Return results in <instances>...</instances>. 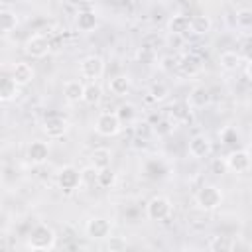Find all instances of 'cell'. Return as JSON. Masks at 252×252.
<instances>
[{
  "mask_svg": "<svg viewBox=\"0 0 252 252\" xmlns=\"http://www.w3.org/2000/svg\"><path fill=\"white\" fill-rule=\"evenodd\" d=\"M236 20H238V24H242V26H250V24H252V10H240V12L236 14Z\"/></svg>",
  "mask_w": 252,
  "mask_h": 252,
  "instance_id": "obj_37",
  "label": "cell"
},
{
  "mask_svg": "<svg viewBox=\"0 0 252 252\" xmlns=\"http://www.w3.org/2000/svg\"><path fill=\"white\" fill-rule=\"evenodd\" d=\"M213 152V144L209 140V136L205 134H195L191 140H189V156L195 158V159H205L209 158Z\"/></svg>",
  "mask_w": 252,
  "mask_h": 252,
  "instance_id": "obj_11",
  "label": "cell"
},
{
  "mask_svg": "<svg viewBox=\"0 0 252 252\" xmlns=\"http://www.w3.org/2000/svg\"><path fill=\"white\" fill-rule=\"evenodd\" d=\"M201 69H203V63H201V59L197 55L187 53V55L179 57V71L185 77H195V75L201 73Z\"/></svg>",
  "mask_w": 252,
  "mask_h": 252,
  "instance_id": "obj_16",
  "label": "cell"
},
{
  "mask_svg": "<svg viewBox=\"0 0 252 252\" xmlns=\"http://www.w3.org/2000/svg\"><path fill=\"white\" fill-rule=\"evenodd\" d=\"M18 26V16L14 10H10L8 6H2L0 8V28L4 33H10L12 30H16Z\"/></svg>",
  "mask_w": 252,
  "mask_h": 252,
  "instance_id": "obj_24",
  "label": "cell"
},
{
  "mask_svg": "<svg viewBox=\"0 0 252 252\" xmlns=\"http://www.w3.org/2000/svg\"><path fill=\"white\" fill-rule=\"evenodd\" d=\"M100 98H102V87L98 83H87L85 85V98H83V102L94 106V104L100 102Z\"/></svg>",
  "mask_w": 252,
  "mask_h": 252,
  "instance_id": "obj_26",
  "label": "cell"
},
{
  "mask_svg": "<svg viewBox=\"0 0 252 252\" xmlns=\"http://www.w3.org/2000/svg\"><path fill=\"white\" fill-rule=\"evenodd\" d=\"M55 181H57V187L61 191L71 193L77 187H81V171L75 165H63V167H59V171L55 175Z\"/></svg>",
  "mask_w": 252,
  "mask_h": 252,
  "instance_id": "obj_6",
  "label": "cell"
},
{
  "mask_svg": "<svg viewBox=\"0 0 252 252\" xmlns=\"http://www.w3.org/2000/svg\"><path fill=\"white\" fill-rule=\"evenodd\" d=\"M108 89L114 96H126L132 89V81H130L128 75H116L108 81Z\"/></svg>",
  "mask_w": 252,
  "mask_h": 252,
  "instance_id": "obj_19",
  "label": "cell"
},
{
  "mask_svg": "<svg viewBox=\"0 0 252 252\" xmlns=\"http://www.w3.org/2000/svg\"><path fill=\"white\" fill-rule=\"evenodd\" d=\"M79 73L89 83H96L104 75V59L100 55H87L79 63Z\"/></svg>",
  "mask_w": 252,
  "mask_h": 252,
  "instance_id": "obj_3",
  "label": "cell"
},
{
  "mask_svg": "<svg viewBox=\"0 0 252 252\" xmlns=\"http://www.w3.org/2000/svg\"><path fill=\"white\" fill-rule=\"evenodd\" d=\"M195 203L201 211H215L222 203V191L217 185H203L195 195Z\"/></svg>",
  "mask_w": 252,
  "mask_h": 252,
  "instance_id": "obj_2",
  "label": "cell"
},
{
  "mask_svg": "<svg viewBox=\"0 0 252 252\" xmlns=\"http://www.w3.org/2000/svg\"><path fill=\"white\" fill-rule=\"evenodd\" d=\"M226 165L230 171L234 173H244L250 169L252 165V156L248 150H232L228 156H226Z\"/></svg>",
  "mask_w": 252,
  "mask_h": 252,
  "instance_id": "obj_10",
  "label": "cell"
},
{
  "mask_svg": "<svg viewBox=\"0 0 252 252\" xmlns=\"http://www.w3.org/2000/svg\"><path fill=\"white\" fill-rule=\"evenodd\" d=\"M211 169H213V173H217V175H222V173L228 169V165H226V159H220V158H213V161H211Z\"/></svg>",
  "mask_w": 252,
  "mask_h": 252,
  "instance_id": "obj_36",
  "label": "cell"
},
{
  "mask_svg": "<svg viewBox=\"0 0 252 252\" xmlns=\"http://www.w3.org/2000/svg\"><path fill=\"white\" fill-rule=\"evenodd\" d=\"M165 45L171 49H181L185 45V37L183 35H175V33H167L165 35Z\"/></svg>",
  "mask_w": 252,
  "mask_h": 252,
  "instance_id": "obj_34",
  "label": "cell"
},
{
  "mask_svg": "<svg viewBox=\"0 0 252 252\" xmlns=\"http://www.w3.org/2000/svg\"><path fill=\"white\" fill-rule=\"evenodd\" d=\"M24 51H26V55L32 57V59H41V57H45V55L51 51V43H49V39H47L45 35L35 33V35H30V37L26 39Z\"/></svg>",
  "mask_w": 252,
  "mask_h": 252,
  "instance_id": "obj_7",
  "label": "cell"
},
{
  "mask_svg": "<svg viewBox=\"0 0 252 252\" xmlns=\"http://www.w3.org/2000/svg\"><path fill=\"white\" fill-rule=\"evenodd\" d=\"M85 232H87V236L93 238V240H104V238L110 236L112 224H110V220L104 219V217H91V219L87 220V224H85Z\"/></svg>",
  "mask_w": 252,
  "mask_h": 252,
  "instance_id": "obj_8",
  "label": "cell"
},
{
  "mask_svg": "<svg viewBox=\"0 0 252 252\" xmlns=\"http://www.w3.org/2000/svg\"><path fill=\"white\" fill-rule=\"evenodd\" d=\"M136 114H138V110H136V106L132 104V102H126V104H120L118 106V110H116V116L120 118V122L124 124H128V122H132L134 118H136Z\"/></svg>",
  "mask_w": 252,
  "mask_h": 252,
  "instance_id": "obj_28",
  "label": "cell"
},
{
  "mask_svg": "<svg viewBox=\"0 0 252 252\" xmlns=\"http://www.w3.org/2000/svg\"><path fill=\"white\" fill-rule=\"evenodd\" d=\"M148 94H150V100L161 102V100H165V98L169 96V87H167L165 83H154V85L150 87Z\"/></svg>",
  "mask_w": 252,
  "mask_h": 252,
  "instance_id": "obj_27",
  "label": "cell"
},
{
  "mask_svg": "<svg viewBox=\"0 0 252 252\" xmlns=\"http://www.w3.org/2000/svg\"><path fill=\"white\" fill-rule=\"evenodd\" d=\"M232 248H234V240L230 234H215L209 242L211 252H232Z\"/></svg>",
  "mask_w": 252,
  "mask_h": 252,
  "instance_id": "obj_22",
  "label": "cell"
},
{
  "mask_svg": "<svg viewBox=\"0 0 252 252\" xmlns=\"http://www.w3.org/2000/svg\"><path fill=\"white\" fill-rule=\"evenodd\" d=\"M154 130H156V134H158V136H167V134L173 130V122H171V120H167V118L158 120V122H156V126H154Z\"/></svg>",
  "mask_w": 252,
  "mask_h": 252,
  "instance_id": "obj_33",
  "label": "cell"
},
{
  "mask_svg": "<svg viewBox=\"0 0 252 252\" xmlns=\"http://www.w3.org/2000/svg\"><path fill=\"white\" fill-rule=\"evenodd\" d=\"M213 28V20L207 14H195L191 16V33L195 35H207Z\"/></svg>",
  "mask_w": 252,
  "mask_h": 252,
  "instance_id": "obj_21",
  "label": "cell"
},
{
  "mask_svg": "<svg viewBox=\"0 0 252 252\" xmlns=\"http://www.w3.org/2000/svg\"><path fill=\"white\" fill-rule=\"evenodd\" d=\"M41 130H43V134H45L47 138L59 140V138H63V136L69 132V122H67L65 118H61V116H49V118L43 120Z\"/></svg>",
  "mask_w": 252,
  "mask_h": 252,
  "instance_id": "obj_9",
  "label": "cell"
},
{
  "mask_svg": "<svg viewBox=\"0 0 252 252\" xmlns=\"http://www.w3.org/2000/svg\"><path fill=\"white\" fill-rule=\"evenodd\" d=\"M114 183H116V173H114L110 167H106V169H100V171H98V185H100V187L110 189Z\"/></svg>",
  "mask_w": 252,
  "mask_h": 252,
  "instance_id": "obj_30",
  "label": "cell"
},
{
  "mask_svg": "<svg viewBox=\"0 0 252 252\" xmlns=\"http://www.w3.org/2000/svg\"><path fill=\"white\" fill-rule=\"evenodd\" d=\"M94 130L104 138H112L122 130V122L116 116V112H100L94 120Z\"/></svg>",
  "mask_w": 252,
  "mask_h": 252,
  "instance_id": "obj_4",
  "label": "cell"
},
{
  "mask_svg": "<svg viewBox=\"0 0 252 252\" xmlns=\"http://www.w3.org/2000/svg\"><path fill=\"white\" fill-rule=\"evenodd\" d=\"M63 96L67 102L75 104V102H81L85 98V85L81 81H67L63 85Z\"/></svg>",
  "mask_w": 252,
  "mask_h": 252,
  "instance_id": "obj_18",
  "label": "cell"
},
{
  "mask_svg": "<svg viewBox=\"0 0 252 252\" xmlns=\"http://www.w3.org/2000/svg\"><path fill=\"white\" fill-rule=\"evenodd\" d=\"M98 185V169L93 165H87L81 169V185Z\"/></svg>",
  "mask_w": 252,
  "mask_h": 252,
  "instance_id": "obj_29",
  "label": "cell"
},
{
  "mask_svg": "<svg viewBox=\"0 0 252 252\" xmlns=\"http://www.w3.org/2000/svg\"><path fill=\"white\" fill-rule=\"evenodd\" d=\"M244 73H246V77L252 81V61H250V63H246V67H244Z\"/></svg>",
  "mask_w": 252,
  "mask_h": 252,
  "instance_id": "obj_38",
  "label": "cell"
},
{
  "mask_svg": "<svg viewBox=\"0 0 252 252\" xmlns=\"http://www.w3.org/2000/svg\"><path fill=\"white\" fill-rule=\"evenodd\" d=\"M171 201L165 195H154L146 205V215L150 220H165L171 215Z\"/></svg>",
  "mask_w": 252,
  "mask_h": 252,
  "instance_id": "obj_5",
  "label": "cell"
},
{
  "mask_svg": "<svg viewBox=\"0 0 252 252\" xmlns=\"http://www.w3.org/2000/svg\"><path fill=\"white\" fill-rule=\"evenodd\" d=\"M20 94V87L16 85V81L12 77H4L2 85H0V100L2 102H10Z\"/></svg>",
  "mask_w": 252,
  "mask_h": 252,
  "instance_id": "obj_23",
  "label": "cell"
},
{
  "mask_svg": "<svg viewBox=\"0 0 252 252\" xmlns=\"http://www.w3.org/2000/svg\"><path fill=\"white\" fill-rule=\"evenodd\" d=\"M26 158L32 165H41L47 161L49 158V144L47 142H41V140H33L28 144L26 148Z\"/></svg>",
  "mask_w": 252,
  "mask_h": 252,
  "instance_id": "obj_12",
  "label": "cell"
},
{
  "mask_svg": "<svg viewBox=\"0 0 252 252\" xmlns=\"http://www.w3.org/2000/svg\"><path fill=\"white\" fill-rule=\"evenodd\" d=\"M220 138H222V144H224V146H232V144L238 142V132H236L232 126H228V128H224V130L220 132Z\"/></svg>",
  "mask_w": 252,
  "mask_h": 252,
  "instance_id": "obj_32",
  "label": "cell"
},
{
  "mask_svg": "<svg viewBox=\"0 0 252 252\" xmlns=\"http://www.w3.org/2000/svg\"><path fill=\"white\" fill-rule=\"evenodd\" d=\"M159 69L165 71V73L177 71V69H179V57H175V55H163V57L159 59Z\"/></svg>",
  "mask_w": 252,
  "mask_h": 252,
  "instance_id": "obj_31",
  "label": "cell"
},
{
  "mask_svg": "<svg viewBox=\"0 0 252 252\" xmlns=\"http://www.w3.org/2000/svg\"><path fill=\"white\" fill-rule=\"evenodd\" d=\"M211 102V93L205 85H197L191 93H189V98H187V104L191 108H205L207 104Z\"/></svg>",
  "mask_w": 252,
  "mask_h": 252,
  "instance_id": "obj_17",
  "label": "cell"
},
{
  "mask_svg": "<svg viewBox=\"0 0 252 252\" xmlns=\"http://www.w3.org/2000/svg\"><path fill=\"white\" fill-rule=\"evenodd\" d=\"M250 156H252V146H250Z\"/></svg>",
  "mask_w": 252,
  "mask_h": 252,
  "instance_id": "obj_39",
  "label": "cell"
},
{
  "mask_svg": "<svg viewBox=\"0 0 252 252\" xmlns=\"http://www.w3.org/2000/svg\"><path fill=\"white\" fill-rule=\"evenodd\" d=\"M75 26H77V30L83 32V33L93 32V30L98 26V16H96V12H94L91 6H81V10H79V14H77V18H75Z\"/></svg>",
  "mask_w": 252,
  "mask_h": 252,
  "instance_id": "obj_13",
  "label": "cell"
},
{
  "mask_svg": "<svg viewBox=\"0 0 252 252\" xmlns=\"http://www.w3.org/2000/svg\"><path fill=\"white\" fill-rule=\"evenodd\" d=\"M240 61H242L240 53H236V51H232V49H226V51H222V53L219 55V63H220V67H222L224 71H236L238 65H240Z\"/></svg>",
  "mask_w": 252,
  "mask_h": 252,
  "instance_id": "obj_25",
  "label": "cell"
},
{
  "mask_svg": "<svg viewBox=\"0 0 252 252\" xmlns=\"http://www.w3.org/2000/svg\"><path fill=\"white\" fill-rule=\"evenodd\" d=\"M240 57H242V59H246V63H250V61H252V35H250V37H246V39L242 41Z\"/></svg>",
  "mask_w": 252,
  "mask_h": 252,
  "instance_id": "obj_35",
  "label": "cell"
},
{
  "mask_svg": "<svg viewBox=\"0 0 252 252\" xmlns=\"http://www.w3.org/2000/svg\"><path fill=\"white\" fill-rule=\"evenodd\" d=\"M110 161H112V152L108 148H96L91 152V165L96 167L98 171L110 167Z\"/></svg>",
  "mask_w": 252,
  "mask_h": 252,
  "instance_id": "obj_20",
  "label": "cell"
},
{
  "mask_svg": "<svg viewBox=\"0 0 252 252\" xmlns=\"http://www.w3.org/2000/svg\"><path fill=\"white\" fill-rule=\"evenodd\" d=\"M55 230L45 222H37L28 234V246L33 252H49L55 246Z\"/></svg>",
  "mask_w": 252,
  "mask_h": 252,
  "instance_id": "obj_1",
  "label": "cell"
},
{
  "mask_svg": "<svg viewBox=\"0 0 252 252\" xmlns=\"http://www.w3.org/2000/svg\"><path fill=\"white\" fill-rule=\"evenodd\" d=\"M10 77L16 81V85L22 89V87H26V85H30L32 81H33V77H35V71H33V67L30 65V63H24V61H18L14 67H12V73H10Z\"/></svg>",
  "mask_w": 252,
  "mask_h": 252,
  "instance_id": "obj_14",
  "label": "cell"
},
{
  "mask_svg": "<svg viewBox=\"0 0 252 252\" xmlns=\"http://www.w3.org/2000/svg\"><path fill=\"white\" fill-rule=\"evenodd\" d=\"M181 252H191V250H181Z\"/></svg>",
  "mask_w": 252,
  "mask_h": 252,
  "instance_id": "obj_40",
  "label": "cell"
},
{
  "mask_svg": "<svg viewBox=\"0 0 252 252\" xmlns=\"http://www.w3.org/2000/svg\"><path fill=\"white\" fill-rule=\"evenodd\" d=\"M187 32H191V18L187 14H173L167 20V33L185 35Z\"/></svg>",
  "mask_w": 252,
  "mask_h": 252,
  "instance_id": "obj_15",
  "label": "cell"
}]
</instances>
